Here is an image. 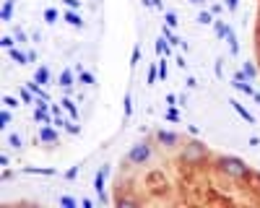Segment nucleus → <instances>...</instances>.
Segmentation results:
<instances>
[{
	"instance_id": "nucleus-1",
	"label": "nucleus",
	"mask_w": 260,
	"mask_h": 208,
	"mask_svg": "<svg viewBox=\"0 0 260 208\" xmlns=\"http://www.w3.org/2000/svg\"><path fill=\"white\" fill-rule=\"evenodd\" d=\"M216 166H219V172L226 175L229 180L234 182H247L252 169L240 159V156H232V154H221V156H216Z\"/></svg>"
},
{
	"instance_id": "nucleus-2",
	"label": "nucleus",
	"mask_w": 260,
	"mask_h": 208,
	"mask_svg": "<svg viewBox=\"0 0 260 208\" xmlns=\"http://www.w3.org/2000/svg\"><path fill=\"white\" fill-rule=\"evenodd\" d=\"M208 159V149L203 141H187L182 143V154H180V161L187 164V166H198Z\"/></svg>"
},
{
	"instance_id": "nucleus-3",
	"label": "nucleus",
	"mask_w": 260,
	"mask_h": 208,
	"mask_svg": "<svg viewBox=\"0 0 260 208\" xmlns=\"http://www.w3.org/2000/svg\"><path fill=\"white\" fill-rule=\"evenodd\" d=\"M151 156H154V143H151V141H141V143H136V146H130L125 161H127L130 166H143V164L151 161Z\"/></svg>"
},
{
	"instance_id": "nucleus-4",
	"label": "nucleus",
	"mask_w": 260,
	"mask_h": 208,
	"mask_svg": "<svg viewBox=\"0 0 260 208\" xmlns=\"http://www.w3.org/2000/svg\"><path fill=\"white\" fill-rule=\"evenodd\" d=\"M180 133H172V130H156V143L164 146V149H177L180 146Z\"/></svg>"
},
{
	"instance_id": "nucleus-5",
	"label": "nucleus",
	"mask_w": 260,
	"mask_h": 208,
	"mask_svg": "<svg viewBox=\"0 0 260 208\" xmlns=\"http://www.w3.org/2000/svg\"><path fill=\"white\" fill-rule=\"evenodd\" d=\"M39 141L42 143H60V128H55V125H45V128L39 130Z\"/></svg>"
},
{
	"instance_id": "nucleus-6",
	"label": "nucleus",
	"mask_w": 260,
	"mask_h": 208,
	"mask_svg": "<svg viewBox=\"0 0 260 208\" xmlns=\"http://www.w3.org/2000/svg\"><path fill=\"white\" fill-rule=\"evenodd\" d=\"M229 104H232V110H234L237 115H240V117H242V120H245L247 125H255V115H252V112H250V110L245 107V104H240L237 99H229Z\"/></svg>"
},
{
	"instance_id": "nucleus-7",
	"label": "nucleus",
	"mask_w": 260,
	"mask_h": 208,
	"mask_svg": "<svg viewBox=\"0 0 260 208\" xmlns=\"http://www.w3.org/2000/svg\"><path fill=\"white\" fill-rule=\"evenodd\" d=\"M73 83H76V71H73V68H65V71L60 73V78H57V86H62L65 91H71Z\"/></svg>"
},
{
	"instance_id": "nucleus-8",
	"label": "nucleus",
	"mask_w": 260,
	"mask_h": 208,
	"mask_svg": "<svg viewBox=\"0 0 260 208\" xmlns=\"http://www.w3.org/2000/svg\"><path fill=\"white\" fill-rule=\"evenodd\" d=\"M154 50H156V55H159V57H167V55L172 52V45H169V39H167L164 34H159L156 45H154Z\"/></svg>"
},
{
	"instance_id": "nucleus-9",
	"label": "nucleus",
	"mask_w": 260,
	"mask_h": 208,
	"mask_svg": "<svg viewBox=\"0 0 260 208\" xmlns=\"http://www.w3.org/2000/svg\"><path fill=\"white\" fill-rule=\"evenodd\" d=\"M213 31H216V37H219V39H226V37H229L234 29H232L229 24H224V21H219V18H216V21H213Z\"/></svg>"
},
{
	"instance_id": "nucleus-10",
	"label": "nucleus",
	"mask_w": 260,
	"mask_h": 208,
	"mask_svg": "<svg viewBox=\"0 0 260 208\" xmlns=\"http://www.w3.org/2000/svg\"><path fill=\"white\" fill-rule=\"evenodd\" d=\"M8 55H11V60L16 62V65H29V52H21V50L11 47V50H8Z\"/></svg>"
},
{
	"instance_id": "nucleus-11",
	"label": "nucleus",
	"mask_w": 260,
	"mask_h": 208,
	"mask_svg": "<svg viewBox=\"0 0 260 208\" xmlns=\"http://www.w3.org/2000/svg\"><path fill=\"white\" fill-rule=\"evenodd\" d=\"M62 18L68 21L71 26H76V29H83V18H81V13H78V11H65V13H62Z\"/></svg>"
},
{
	"instance_id": "nucleus-12",
	"label": "nucleus",
	"mask_w": 260,
	"mask_h": 208,
	"mask_svg": "<svg viewBox=\"0 0 260 208\" xmlns=\"http://www.w3.org/2000/svg\"><path fill=\"white\" fill-rule=\"evenodd\" d=\"M104 190H107V172L99 169V172L94 175V193L99 195V193H104Z\"/></svg>"
},
{
	"instance_id": "nucleus-13",
	"label": "nucleus",
	"mask_w": 260,
	"mask_h": 208,
	"mask_svg": "<svg viewBox=\"0 0 260 208\" xmlns=\"http://www.w3.org/2000/svg\"><path fill=\"white\" fill-rule=\"evenodd\" d=\"M115 203H117V208H136V205H138V198H133V195H120V193H117Z\"/></svg>"
},
{
	"instance_id": "nucleus-14",
	"label": "nucleus",
	"mask_w": 260,
	"mask_h": 208,
	"mask_svg": "<svg viewBox=\"0 0 260 208\" xmlns=\"http://www.w3.org/2000/svg\"><path fill=\"white\" fill-rule=\"evenodd\" d=\"M55 117H52V112H47V110H42V107H37L34 110V122H42V125H50Z\"/></svg>"
},
{
	"instance_id": "nucleus-15",
	"label": "nucleus",
	"mask_w": 260,
	"mask_h": 208,
	"mask_svg": "<svg viewBox=\"0 0 260 208\" xmlns=\"http://www.w3.org/2000/svg\"><path fill=\"white\" fill-rule=\"evenodd\" d=\"M232 86H234L237 91L247 94V96H252V94H255V89H252V81H232Z\"/></svg>"
},
{
	"instance_id": "nucleus-16",
	"label": "nucleus",
	"mask_w": 260,
	"mask_h": 208,
	"mask_svg": "<svg viewBox=\"0 0 260 208\" xmlns=\"http://www.w3.org/2000/svg\"><path fill=\"white\" fill-rule=\"evenodd\" d=\"M34 81H37V83H42V86H50V71H47L45 65H39V68H37V73H34Z\"/></svg>"
},
{
	"instance_id": "nucleus-17",
	"label": "nucleus",
	"mask_w": 260,
	"mask_h": 208,
	"mask_svg": "<svg viewBox=\"0 0 260 208\" xmlns=\"http://www.w3.org/2000/svg\"><path fill=\"white\" fill-rule=\"evenodd\" d=\"M26 175H42V177H55L57 169H42V166H26Z\"/></svg>"
},
{
	"instance_id": "nucleus-18",
	"label": "nucleus",
	"mask_w": 260,
	"mask_h": 208,
	"mask_svg": "<svg viewBox=\"0 0 260 208\" xmlns=\"http://www.w3.org/2000/svg\"><path fill=\"white\" fill-rule=\"evenodd\" d=\"M13 6H16V0H3V11H0V18H3V21H11V18H13Z\"/></svg>"
},
{
	"instance_id": "nucleus-19",
	"label": "nucleus",
	"mask_w": 260,
	"mask_h": 208,
	"mask_svg": "<svg viewBox=\"0 0 260 208\" xmlns=\"http://www.w3.org/2000/svg\"><path fill=\"white\" fill-rule=\"evenodd\" d=\"M78 83H83V86H94L96 83V78H94V73H89V71H78Z\"/></svg>"
},
{
	"instance_id": "nucleus-20",
	"label": "nucleus",
	"mask_w": 260,
	"mask_h": 208,
	"mask_svg": "<svg viewBox=\"0 0 260 208\" xmlns=\"http://www.w3.org/2000/svg\"><path fill=\"white\" fill-rule=\"evenodd\" d=\"M60 104H62V110L71 115V120H78V107H76L71 99H60Z\"/></svg>"
},
{
	"instance_id": "nucleus-21",
	"label": "nucleus",
	"mask_w": 260,
	"mask_h": 208,
	"mask_svg": "<svg viewBox=\"0 0 260 208\" xmlns=\"http://www.w3.org/2000/svg\"><path fill=\"white\" fill-rule=\"evenodd\" d=\"M195 21H198V24H203V26H208V24H213V21H216V16H213L211 11L201 8V13H198V18H195Z\"/></svg>"
},
{
	"instance_id": "nucleus-22",
	"label": "nucleus",
	"mask_w": 260,
	"mask_h": 208,
	"mask_svg": "<svg viewBox=\"0 0 260 208\" xmlns=\"http://www.w3.org/2000/svg\"><path fill=\"white\" fill-rule=\"evenodd\" d=\"M226 45H229V52H232V55H240V39H237L234 31L226 37Z\"/></svg>"
},
{
	"instance_id": "nucleus-23",
	"label": "nucleus",
	"mask_w": 260,
	"mask_h": 208,
	"mask_svg": "<svg viewBox=\"0 0 260 208\" xmlns=\"http://www.w3.org/2000/svg\"><path fill=\"white\" fill-rule=\"evenodd\" d=\"M148 86H154V83L159 81V65H156V62H151V68H148Z\"/></svg>"
},
{
	"instance_id": "nucleus-24",
	"label": "nucleus",
	"mask_w": 260,
	"mask_h": 208,
	"mask_svg": "<svg viewBox=\"0 0 260 208\" xmlns=\"http://www.w3.org/2000/svg\"><path fill=\"white\" fill-rule=\"evenodd\" d=\"M242 73H245L247 81H255V78H257V68L252 65V62H245V65H242Z\"/></svg>"
},
{
	"instance_id": "nucleus-25",
	"label": "nucleus",
	"mask_w": 260,
	"mask_h": 208,
	"mask_svg": "<svg viewBox=\"0 0 260 208\" xmlns=\"http://www.w3.org/2000/svg\"><path fill=\"white\" fill-rule=\"evenodd\" d=\"M122 110H125V117L133 115V96H130V91H127L125 99H122Z\"/></svg>"
},
{
	"instance_id": "nucleus-26",
	"label": "nucleus",
	"mask_w": 260,
	"mask_h": 208,
	"mask_svg": "<svg viewBox=\"0 0 260 208\" xmlns=\"http://www.w3.org/2000/svg\"><path fill=\"white\" fill-rule=\"evenodd\" d=\"M57 203H60L62 208H78V200H73L71 195H60V198H57Z\"/></svg>"
},
{
	"instance_id": "nucleus-27",
	"label": "nucleus",
	"mask_w": 260,
	"mask_h": 208,
	"mask_svg": "<svg viewBox=\"0 0 260 208\" xmlns=\"http://www.w3.org/2000/svg\"><path fill=\"white\" fill-rule=\"evenodd\" d=\"M164 24L175 29V26L180 24V21H177V13H175V11H167V13H164Z\"/></svg>"
},
{
	"instance_id": "nucleus-28",
	"label": "nucleus",
	"mask_w": 260,
	"mask_h": 208,
	"mask_svg": "<svg viewBox=\"0 0 260 208\" xmlns=\"http://www.w3.org/2000/svg\"><path fill=\"white\" fill-rule=\"evenodd\" d=\"M8 146H11V149H16V151H18L21 146H24V141H21V135H18V133H11V135H8Z\"/></svg>"
},
{
	"instance_id": "nucleus-29",
	"label": "nucleus",
	"mask_w": 260,
	"mask_h": 208,
	"mask_svg": "<svg viewBox=\"0 0 260 208\" xmlns=\"http://www.w3.org/2000/svg\"><path fill=\"white\" fill-rule=\"evenodd\" d=\"M11 125V110L3 107V112H0V128H8Z\"/></svg>"
},
{
	"instance_id": "nucleus-30",
	"label": "nucleus",
	"mask_w": 260,
	"mask_h": 208,
	"mask_svg": "<svg viewBox=\"0 0 260 208\" xmlns=\"http://www.w3.org/2000/svg\"><path fill=\"white\" fill-rule=\"evenodd\" d=\"M18 99L16 96H3V107H8V110H18Z\"/></svg>"
},
{
	"instance_id": "nucleus-31",
	"label": "nucleus",
	"mask_w": 260,
	"mask_h": 208,
	"mask_svg": "<svg viewBox=\"0 0 260 208\" xmlns=\"http://www.w3.org/2000/svg\"><path fill=\"white\" fill-rule=\"evenodd\" d=\"M0 45H3V50H11V47L18 45V42H16V37H3V39H0Z\"/></svg>"
},
{
	"instance_id": "nucleus-32",
	"label": "nucleus",
	"mask_w": 260,
	"mask_h": 208,
	"mask_svg": "<svg viewBox=\"0 0 260 208\" xmlns=\"http://www.w3.org/2000/svg\"><path fill=\"white\" fill-rule=\"evenodd\" d=\"M45 21H47V24H57V11L55 8H47L45 11Z\"/></svg>"
},
{
	"instance_id": "nucleus-33",
	"label": "nucleus",
	"mask_w": 260,
	"mask_h": 208,
	"mask_svg": "<svg viewBox=\"0 0 260 208\" xmlns=\"http://www.w3.org/2000/svg\"><path fill=\"white\" fill-rule=\"evenodd\" d=\"M138 57H141V47L136 45V47H133V55H130V68L138 65Z\"/></svg>"
},
{
	"instance_id": "nucleus-34",
	"label": "nucleus",
	"mask_w": 260,
	"mask_h": 208,
	"mask_svg": "<svg viewBox=\"0 0 260 208\" xmlns=\"http://www.w3.org/2000/svg\"><path fill=\"white\" fill-rule=\"evenodd\" d=\"M65 130H68L71 135H78L81 133V125H76V120H71L68 125H65Z\"/></svg>"
},
{
	"instance_id": "nucleus-35",
	"label": "nucleus",
	"mask_w": 260,
	"mask_h": 208,
	"mask_svg": "<svg viewBox=\"0 0 260 208\" xmlns=\"http://www.w3.org/2000/svg\"><path fill=\"white\" fill-rule=\"evenodd\" d=\"M143 6H148V8H156V11H161V8H164V0H143Z\"/></svg>"
},
{
	"instance_id": "nucleus-36",
	"label": "nucleus",
	"mask_w": 260,
	"mask_h": 208,
	"mask_svg": "<svg viewBox=\"0 0 260 208\" xmlns=\"http://www.w3.org/2000/svg\"><path fill=\"white\" fill-rule=\"evenodd\" d=\"M213 71H216V78H224V60H221V57L216 60V65H213Z\"/></svg>"
},
{
	"instance_id": "nucleus-37",
	"label": "nucleus",
	"mask_w": 260,
	"mask_h": 208,
	"mask_svg": "<svg viewBox=\"0 0 260 208\" xmlns=\"http://www.w3.org/2000/svg\"><path fill=\"white\" fill-rule=\"evenodd\" d=\"M78 169H81L78 164H76V166H71V169L65 172V180H76V177H78Z\"/></svg>"
},
{
	"instance_id": "nucleus-38",
	"label": "nucleus",
	"mask_w": 260,
	"mask_h": 208,
	"mask_svg": "<svg viewBox=\"0 0 260 208\" xmlns=\"http://www.w3.org/2000/svg\"><path fill=\"white\" fill-rule=\"evenodd\" d=\"M50 112H52V117H60L62 115V104H50Z\"/></svg>"
},
{
	"instance_id": "nucleus-39",
	"label": "nucleus",
	"mask_w": 260,
	"mask_h": 208,
	"mask_svg": "<svg viewBox=\"0 0 260 208\" xmlns=\"http://www.w3.org/2000/svg\"><path fill=\"white\" fill-rule=\"evenodd\" d=\"M62 3L68 6L71 11H78V8H81V0H62Z\"/></svg>"
},
{
	"instance_id": "nucleus-40",
	"label": "nucleus",
	"mask_w": 260,
	"mask_h": 208,
	"mask_svg": "<svg viewBox=\"0 0 260 208\" xmlns=\"http://www.w3.org/2000/svg\"><path fill=\"white\" fill-rule=\"evenodd\" d=\"M164 117H167V120H172V122H177V120H180V112H177V110H169Z\"/></svg>"
},
{
	"instance_id": "nucleus-41",
	"label": "nucleus",
	"mask_w": 260,
	"mask_h": 208,
	"mask_svg": "<svg viewBox=\"0 0 260 208\" xmlns=\"http://www.w3.org/2000/svg\"><path fill=\"white\" fill-rule=\"evenodd\" d=\"M167 104H172V107H177V104H180V96H175V94H167Z\"/></svg>"
},
{
	"instance_id": "nucleus-42",
	"label": "nucleus",
	"mask_w": 260,
	"mask_h": 208,
	"mask_svg": "<svg viewBox=\"0 0 260 208\" xmlns=\"http://www.w3.org/2000/svg\"><path fill=\"white\" fill-rule=\"evenodd\" d=\"M208 11H211L213 16H219V13H224V6H221V3H216V6H211Z\"/></svg>"
},
{
	"instance_id": "nucleus-43",
	"label": "nucleus",
	"mask_w": 260,
	"mask_h": 208,
	"mask_svg": "<svg viewBox=\"0 0 260 208\" xmlns=\"http://www.w3.org/2000/svg\"><path fill=\"white\" fill-rule=\"evenodd\" d=\"M13 37H16V42H26V34H24V29H16V31H13Z\"/></svg>"
},
{
	"instance_id": "nucleus-44",
	"label": "nucleus",
	"mask_w": 260,
	"mask_h": 208,
	"mask_svg": "<svg viewBox=\"0 0 260 208\" xmlns=\"http://www.w3.org/2000/svg\"><path fill=\"white\" fill-rule=\"evenodd\" d=\"M175 65H177V68H180V71H185V68H187V60H185V57H182V55H180V57H177V60H175Z\"/></svg>"
},
{
	"instance_id": "nucleus-45",
	"label": "nucleus",
	"mask_w": 260,
	"mask_h": 208,
	"mask_svg": "<svg viewBox=\"0 0 260 208\" xmlns=\"http://www.w3.org/2000/svg\"><path fill=\"white\" fill-rule=\"evenodd\" d=\"M226 8L229 11H237V8H240V0H226Z\"/></svg>"
},
{
	"instance_id": "nucleus-46",
	"label": "nucleus",
	"mask_w": 260,
	"mask_h": 208,
	"mask_svg": "<svg viewBox=\"0 0 260 208\" xmlns=\"http://www.w3.org/2000/svg\"><path fill=\"white\" fill-rule=\"evenodd\" d=\"M187 3H190V6H198V8H203V6H206V0H187Z\"/></svg>"
},
{
	"instance_id": "nucleus-47",
	"label": "nucleus",
	"mask_w": 260,
	"mask_h": 208,
	"mask_svg": "<svg viewBox=\"0 0 260 208\" xmlns=\"http://www.w3.org/2000/svg\"><path fill=\"white\" fill-rule=\"evenodd\" d=\"M252 99H255V101L260 104V91H255V94H252Z\"/></svg>"
}]
</instances>
